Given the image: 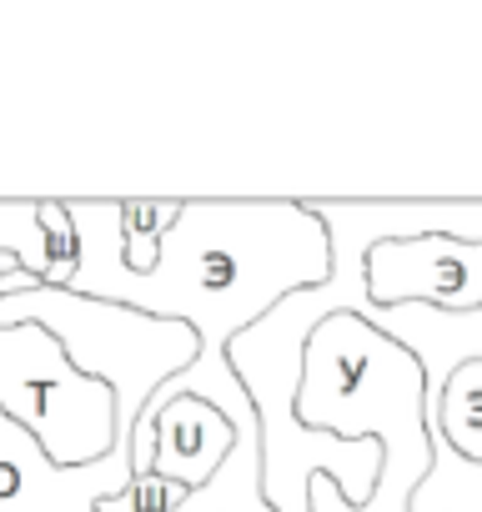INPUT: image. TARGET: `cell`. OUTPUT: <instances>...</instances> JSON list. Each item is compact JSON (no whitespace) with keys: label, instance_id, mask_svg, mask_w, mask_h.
<instances>
[{"label":"cell","instance_id":"obj_8","mask_svg":"<svg viewBox=\"0 0 482 512\" xmlns=\"http://www.w3.org/2000/svg\"><path fill=\"white\" fill-rule=\"evenodd\" d=\"M41 221V287H71L81 272V231L66 201H36Z\"/></svg>","mask_w":482,"mask_h":512},{"label":"cell","instance_id":"obj_3","mask_svg":"<svg viewBox=\"0 0 482 512\" xmlns=\"http://www.w3.org/2000/svg\"><path fill=\"white\" fill-rule=\"evenodd\" d=\"M0 412L26 427L56 472H86L116 452L111 387L76 372L41 327H0Z\"/></svg>","mask_w":482,"mask_h":512},{"label":"cell","instance_id":"obj_6","mask_svg":"<svg viewBox=\"0 0 482 512\" xmlns=\"http://www.w3.org/2000/svg\"><path fill=\"white\" fill-rule=\"evenodd\" d=\"M437 437L457 457L482 462V362H462L447 377L437 402Z\"/></svg>","mask_w":482,"mask_h":512},{"label":"cell","instance_id":"obj_7","mask_svg":"<svg viewBox=\"0 0 482 512\" xmlns=\"http://www.w3.org/2000/svg\"><path fill=\"white\" fill-rule=\"evenodd\" d=\"M186 201H121V267L151 277L161 262V236L176 226Z\"/></svg>","mask_w":482,"mask_h":512},{"label":"cell","instance_id":"obj_1","mask_svg":"<svg viewBox=\"0 0 482 512\" xmlns=\"http://www.w3.org/2000/svg\"><path fill=\"white\" fill-rule=\"evenodd\" d=\"M81 231V272L66 292L111 302L156 322H181L196 337V362L161 382L146 407L196 397L216 407L236 432H262L247 387L226 367V342L257 327L292 292L322 287L332 272L327 226L307 201H252V206H196L186 201L176 226L161 236L151 277L121 267V201L81 206L66 201ZM141 407V412H146Z\"/></svg>","mask_w":482,"mask_h":512},{"label":"cell","instance_id":"obj_5","mask_svg":"<svg viewBox=\"0 0 482 512\" xmlns=\"http://www.w3.org/2000/svg\"><path fill=\"white\" fill-rule=\"evenodd\" d=\"M231 442H236V427L196 397L146 407L131 432V477H166L201 492L226 462Z\"/></svg>","mask_w":482,"mask_h":512},{"label":"cell","instance_id":"obj_4","mask_svg":"<svg viewBox=\"0 0 482 512\" xmlns=\"http://www.w3.org/2000/svg\"><path fill=\"white\" fill-rule=\"evenodd\" d=\"M367 307L477 312L482 307V241H452V236L377 241L367 251Z\"/></svg>","mask_w":482,"mask_h":512},{"label":"cell","instance_id":"obj_2","mask_svg":"<svg viewBox=\"0 0 482 512\" xmlns=\"http://www.w3.org/2000/svg\"><path fill=\"white\" fill-rule=\"evenodd\" d=\"M297 422L342 442H377L382 472L367 507H347L337 482H307V512H407L417 482L432 467L422 427V367L392 337L352 312L327 317L302 352Z\"/></svg>","mask_w":482,"mask_h":512}]
</instances>
